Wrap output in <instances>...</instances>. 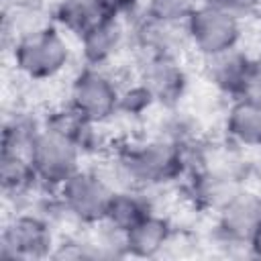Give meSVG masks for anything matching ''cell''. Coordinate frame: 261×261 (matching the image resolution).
I'll list each match as a JSON object with an SVG mask.
<instances>
[{"label":"cell","mask_w":261,"mask_h":261,"mask_svg":"<svg viewBox=\"0 0 261 261\" xmlns=\"http://www.w3.org/2000/svg\"><path fill=\"white\" fill-rule=\"evenodd\" d=\"M139 82L149 90L155 104L165 108H175L188 90L186 69L171 55L143 57Z\"/></svg>","instance_id":"9c48e42d"},{"label":"cell","mask_w":261,"mask_h":261,"mask_svg":"<svg viewBox=\"0 0 261 261\" xmlns=\"http://www.w3.org/2000/svg\"><path fill=\"white\" fill-rule=\"evenodd\" d=\"M67 61L69 45L53 24L14 43V65L31 80H51Z\"/></svg>","instance_id":"3957f363"},{"label":"cell","mask_w":261,"mask_h":261,"mask_svg":"<svg viewBox=\"0 0 261 261\" xmlns=\"http://www.w3.org/2000/svg\"><path fill=\"white\" fill-rule=\"evenodd\" d=\"M200 4L202 0H147L145 12L169 22H186Z\"/></svg>","instance_id":"44dd1931"},{"label":"cell","mask_w":261,"mask_h":261,"mask_svg":"<svg viewBox=\"0 0 261 261\" xmlns=\"http://www.w3.org/2000/svg\"><path fill=\"white\" fill-rule=\"evenodd\" d=\"M82 151L75 143L65 139L63 135L49 130L43 126L31 149V163L35 173L45 190L55 192L65 179H69L80 167Z\"/></svg>","instance_id":"8992f818"},{"label":"cell","mask_w":261,"mask_h":261,"mask_svg":"<svg viewBox=\"0 0 261 261\" xmlns=\"http://www.w3.org/2000/svg\"><path fill=\"white\" fill-rule=\"evenodd\" d=\"M186 177V196L188 200L198 206L200 210H212L218 212L241 188H245L243 181L204 173V171H190Z\"/></svg>","instance_id":"5bb4252c"},{"label":"cell","mask_w":261,"mask_h":261,"mask_svg":"<svg viewBox=\"0 0 261 261\" xmlns=\"http://www.w3.org/2000/svg\"><path fill=\"white\" fill-rule=\"evenodd\" d=\"M120 88L102 69L86 65L71 82L69 104L92 122H104L118 114Z\"/></svg>","instance_id":"52a82bcc"},{"label":"cell","mask_w":261,"mask_h":261,"mask_svg":"<svg viewBox=\"0 0 261 261\" xmlns=\"http://www.w3.org/2000/svg\"><path fill=\"white\" fill-rule=\"evenodd\" d=\"M251 175L259 181V186H261V153L251 161Z\"/></svg>","instance_id":"4316f807"},{"label":"cell","mask_w":261,"mask_h":261,"mask_svg":"<svg viewBox=\"0 0 261 261\" xmlns=\"http://www.w3.org/2000/svg\"><path fill=\"white\" fill-rule=\"evenodd\" d=\"M84 63L90 67H106L114 61L126 41V29L120 16H108L80 39Z\"/></svg>","instance_id":"8fae6325"},{"label":"cell","mask_w":261,"mask_h":261,"mask_svg":"<svg viewBox=\"0 0 261 261\" xmlns=\"http://www.w3.org/2000/svg\"><path fill=\"white\" fill-rule=\"evenodd\" d=\"M151 212H153L151 202L147 200V196H143V190L118 188L110 198L106 218L102 224H108L120 232H128L135 224H139Z\"/></svg>","instance_id":"ac0fdd59"},{"label":"cell","mask_w":261,"mask_h":261,"mask_svg":"<svg viewBox=\"0 0 261 261\" xmlns=\"http://www.w3.org/2000/svg\"><path fill=\"white\" fill-rule=\"evenodd\" d=\"M216 237L222 245L247 247L261 228V194L241 188L216 212Z\"/></svg>","instance_id":"ba28073f"},{"label":"cell","mask_w":261,"mask_h":261,"mask_svg":"<svg viewBox=\"0 0 261 261\" xmlns=\"http://www.w3.org/2000/svg\"><path fill=\"white\" fill-rule=\"evenodd\" d=\"M155 104L153 96L149 94V90L137 80V84H133L130 88L120 90V100H118V112H124L128 116H141L143 112H147L151 106Z\"/></svg>","instance_id":"7402d4cb"},{"label":"cell","mask_w":261,"mask_h":261,"mask_svg":"<svg viewBox=\"0 0 261 261\" xmlns=\"http://www.w3.org/2000/svg\"><path fill=\"white\" fill-rule=\"evenodd\" d=\"M171 232L169 220L151 212L126 232V255L143 259L155 257L171 241Z\"/></svg>","instance_id":"2e32d148"},{"label":"cell","mask_w":261,"mask_h":261,"mask_svg":"<svg viewBox=\"0 0 261 261\" xmlns=\"http://www.w3.org/2000/svg\"><path fill=\"white\" fill-rule=\"evenodd\" d=\"M55 251L49 218L39 212L16 214L2 230L0 257L10 261H33L51 257Z\"/></svg>","instance_id":"277c9868"},{"label":"cell","mask_w":261,"mask_h":261,"mask_svg":"<svg viewBox=\"0 0 261 261\" xmlns=\"http://www.w3.org/2000/svg\"><path fill=\"white\" fill-rule=\"evenodd\" d=\"M0 184L2 192L8 198H16V202L27 200L35 190H41V181L35 173L31 157L16 153H2L0 159Z\"/></svg>","instance_id":"d6986e66"},{"label":"cell","mask_w":261,"mask_h":261,"mask_svg":"<svg viewBox=\"0 0 261 261\" xmlns=\"http://www.w3.org/2000/svg\"><path fill=\"white\" fill-rule=\"evenodd\" d=\"M249 251H251V255H253V257L261 259V228H259V230H257V234L251 239V243H249Z\"/></svg>","instance_id":"484cf974"},{"label":"cell","mask_w":261,"mask_h":261,"mask_svg":"<svg viewBox=\"0 0 261 261\" xmlns=\"http://www.w3.org/2000/svg\"><path fill=\"white\" fill-rule=\"evenodd\" d=\"M45 128L55 130L77 145L82 153H96L102 149V135H100V122L88 120L84 114H80L71 104L57 108L47 114Z\"/></svg>","instance_id":"4fadbf2b"},{"label":"cell","mask_w":261,"mask_h":261,"mask_svg":"<svg viewBox=\"0 0 261 261\" xmlns=\"http://www.w3.org/2000/svg\"><path fill=\"white\" fill-rule=\"evenodd\" d=\"M98 2H102L114 16L122 18L126 14H135V10H137L141 0H98Z\"/></svg>","instance_id":"d4e9b609"},{"label":"cell","mask_w":261,"mask_h":261,"mask_svg":"<svg viewBox=\"0 0 261 261\" xmlns=\"http://www.w3.org/2000/svg\"><path fill=\"white\" fill-rule=\"evenodd\" d=\"M43 122L29 114H14L4 122L2 130V153H16L31 157V149L43 130Z\"/></svg>","instance_id":"ffe728a7"},{"label":"cell","mask_w":261,"mask_h":261,"mask_svg":"<svg viewBox=\"0 0 261 261\" xmlns=\"http://www.w3.org/2000/svg\"><path fill=\"white\" fill-rule=\"evenodd\" d=\"M130 41L143 57L171 55L177 57L181 47L188 43L186 22H169L149 12H143L133 20Z\"/></svg>","instance_id":"30bf717a"},{"label":"cell","mask_w":261,"mask_h":261,"mask_svg":"<svg viewBox=\"0 0 261 261\" xmlns=\"http://www.w3.org/2000/svg\"><path fill=\"white\" fill-rule=\"evenodd\" d=\"M108 16L114 14L98 0H59L53 12V22L57 24V29L80 39L84 33H88Z\"/></svg>","instance_id":"9a60e30c"},{"label":"cell","mask_w":261,"mask_h":261,"mask_svg":"<svg viewBox=\"0 0 261 261\" xmlns=\"http://www.w3.org/2000/svg\"><path fill=\"white\" fill-rule=\"evenodd\" d=\"M114 190L100 173L77 169L55 190V196L65 216L84 224H102Z\"/></svg>","instance_id":"7a4b0ae2"},{"label":"cell","mask_w":261,"mask_h":261,"mask_svg":"<svg viewBox=\"0 0 261 261\" xmlns=\"http://www.w3.org/2000/svg\"><path fill=\"white\" fill-rule=\"evenodd\" d=\"M239 98L261 106V59H255L253 61V65H251V69L247 73V80L243 84V90H241Z\"/></svg>","instance_id":"603a6c76"},{"label":"cell","mask_w":261,"mask_h":261,"mask_svg":"<svg viewBox=\"0 0 261 261\" xmlns=\"http://www.w3.org/2000/svg\"><path fill=\"white\" fill-rule=\"evenodd\" d=\"M226 139L241 149H261V106L237 98L224 122Z\"/></svg>","instance_id":"e0dca14e"},{"label":"cell","mask_w":261,"mask_h":261,"mask_svg":"<svg viewBox=\"0 0 261 261\" xmlns=\"http://www.w3.org/2000/svg\"><path fill=\"white\" fill-rule=\"evenodd\" d=\"M202 2L216 6V8H222V10L239 16V18L261 10V0H202Z\"/></svg>","instance_id":"cb8c5ba5"},{"label":"cell","mask_w":261,"mask_h":261,"mask_svg":"<svg viewBox=\"0 0 261 261\" xmlns=\"http://www.w3.org/2000/svg\"><path fill=\"white\" fill-rule=\"evenodd\" d=\"M186 33H188V43L202 57H208L239 47L241 18L222 8L202 2L186 20Z\"/></svg>","instance_id":"5b68a950"},{"label":"cell","mask_w":261,"mask_h":261,"mask_svg":"<svg viewBox=\"0 0 261 261\" xmlns=\"http://www.w3.org/2000/svg\"><path fill=\"white\" fill-rule=\"evenodd\" d=\"M112 165L120 188L137 190L165 186L181 179L188 171L184 149L159 135L120 145Z\"/></svg>","instance_id":"6da1fadb"},{"label":"cell","mask_w":261,"mask_h":261,"mask_svg":"<svg viewBox=\"0 0 261 261\" xmlns=\"http://www.w3.org/2000/svg\"><path fill=\"white\" fill-rule=\"evenodd\" d=\"M253 61L255 59L249 57L245 51L232 47L204 57V75L218 92L239 98Z\"/></svg>","instance_id":"7c38bea8"}]
</instances>
